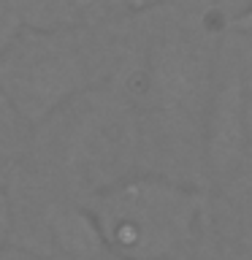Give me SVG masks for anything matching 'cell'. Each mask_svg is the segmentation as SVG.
<instances>
[{
    "instance_id": "1",
    "label": "cell",
    "mask_w": 252,
    "mask_h": 260,
    "mask_svg": "<svg viewBox=\"0 0 252 260\" xmlns=\"http://www.w3.org/2000/svg\"><path fill=\"white\" fill-rule=\"evenodd\" d=\"M223 32V22L176 0L128 19L111 81L133 106L141 171L206 187V117Z\"/></svg>"
},
{
    "instance_id": "2",
    "label": "cell",
    "mask_w": 252,
    "mask_h": 260,
    "mask_svg": "<svg viewBox=\"0 0 252 260\" xmlns=\"http://www.w3.org/2000/svg\"><path fill=\"white\" fill-rule=\"evenodd\" d=\"M138 171L141 136L133 106L114 81H106L76 95L30 130L27 152L14 174L87 203Z\"/></svg>"
},
{
    "instance_id": "3",
    "label": "cell",
    "mask_w": 252,
    "mask_h": 260,
    "mask_svg": "<svg viewBox=\"0 0 252 260\" xmlns=\"http://www.w3.org/2000/svg\"><path fill=\"white\" fill-rule=\"evenodd\" d=\"M87 211L119 260H214V214L206 187L138 171L89 198Z\"/></svg>"
},
{
    "instance_id": "4",
    "label": "cell",
    "mask_w": 252,
    "mask_h": 260,
    "mask_svg": "<svg viewBox=\"0 0 252 260\" xmlns=\"http://www.w3.org/2000/svg\"><path fill=\"white\" fill-rule=\"evenodd\" d=\"M125 24H22L0 52V92L36 127L76 95L114 79Z\"/></svg>"
},
{
    "instance_id": "5",
    "label": "cell",
    "mask_w": 252,
    "mask_h": 260,
    "mask_svg": "<svg viewBox=\"0 0 252 260\" xmlns=\"http://www.w3.org/2000/svg\"><path fill=\"white\" fill-rule=\"evenodd\" d=\"M11 203L8 244L49 260H119L103 244L84 203L57 195L14 174L6 182Z\"/></svg>"
},
{
    "instance_id": "6",
    "label": "cell",
    "mask_w": 252,
    "mask_h": 260,
    "mask_svg": "<svg viewBox=\"0 0 252 260\" xmlns=\"http://www.w3.org/2000/svg\"><path fill=\"white\" fill-rule=\"evenodd\" d=\"M30 130L33 127L22 119V114L0 92V184L3 187L14 171L19 168L24 152H27Z\"/></svg>"
},
{
    "instance_id": "7",
    "label": "cell",
    "mask_w": 252,
    "mask_h": 260,
    "mask_svg": "<svg viewBox=\"0 0 252 260\" xmlns=\"http://www.w3.org/2000/svg\"><path fill=\"white\" fill-rule=\"evenodd\" d=\"M8 231H11V203H8V192L0 184V247L8 244Z\"/></svg>"
},
{
    "instance_id": "8",
    "label": "cell",
    "mask_w": 252,
    "mask_h": 260,
    "mask_svg": "<svg viewBox=\"0 0 252 260\" xmlns=\"http://www.w3.org/2000/svg\"><path fill=\"white\" fill-rule=\"evenodd\" d=\"M228 30L239 32V36H252V0L231 19V27H228Z\"/></svg>"
},
{
    "instance_id": "9",
    "label": "cell",
    "mask_w": 252,
    "mask_h": 260,
    "mask_svg": "<svg viewBox=\"0 0 252 260\" xmlns=\"http://www.w3.org/2000/svg\"><path fill=\"white\" fill-rule=\"evenodd\" d=\"M0 260H49L38 252H30L24 247H16V244H3L0 247Z\"/></svg>"
},
{
    "instance_id": "10",
    "label": "cell",
    "mask_w": 252,
    "mask_h": 260,
    "mask_svg": "<svg viewBox=\"0 0 252 260\" xmlns=\"http://www.w3.org/2000/svg\"><path fill=\"white\" fill-rule=\"evenodd\" d=\"M214 260H225V257H214Z\"/></svg>"
}]
</instances>
